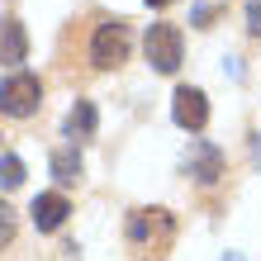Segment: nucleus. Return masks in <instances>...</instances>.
Segmentation results:
<instances>
[{
    "label": "nucleus",
    "instance_id": "obj_5",
    "mask_svg": "<svg viewBox=\"0 0 261 261\" xmlns=\"http://www.w3.org/2000/svg\"><path fill=\"white\" fill-rule=\"evenodd\" d=\"M171 114H176V124L186 128V133H199V128L209 124V100H204V90H199V86H180L176 100H171Z\"/></svg>",
    "mask_w": 261,
    "mask_h": 261
},
{
    "label": "nucleus",
    "instance_id": "obj_13",
    "mask_svg": "<svg viewBox=\"0 0 261 261\" xmlns=\"http://www.w3.org/2000/svg\"><path fill=\"white\" fill-rule=\"evenodd\" d=\"M247 29H252V34H261V0H252V5H247Z\"/></svg>",
    "mask_w": 261,
    "mask_h": 261
},
{
    "label": "nucleus",
    "instance_id": "obj_3",
    "mask_svg": "<svg viewBox=\"0 0 261 261\" xmlns=\"http://www.w3.org/2000/svg\"><path fill=\"white\" fill-rule=\"evenodd\" d=\"M128 48H133L128 24H124V19H105V24L95 29V38H90V62H95L100 71L124 67V62H128Z\"/></svg>",
    "mask_w": 261,
    "mask_h": 261
},
{
    "label": "nucleus",
    "instance_id": "obj_14",
    "mask_svg": "<svg viewBox=\"0 0 261 261\" xmlns=\"http://www.w3.org/2000/svg\"><path fill=\"white\" fill-rule=\"evenodd\" d=\"M147 5H171V0H147Z\"/></svg>",
    "mask_w": 261,
    "mask_h": 261
},
{
    "label": "nucleus",
    "instance_id": "obj_7",
    "mask_svg": "<svg viewBox=\"0 0 261 261\" xmlns=\"http://www.w3.org/2000/svg\"><path fill=\"white\" fill-rule=\"evenodd\" d=\"M186 171L199 180V186H214V180L223 176V152H219V147H209V143H195V147H190V157H186Z\"/></svg>",
    "mask_w": 261,
    "mask_h": 261
},
{
    "label": "nucleus",
    "instance_id": "obj_10",
    "mask_svg": "<svg viewBox=\"0 0 261 261\" xmlns=\"http://www.w3.org/2000/svg\"><path fill=\"white\" fill-rule=\"evenodd\" d=\"M53 176L62 180V186H76V180H81V157H76L71 147H62V152H53Z\"/></svg>",
    "mask_w": 261,
    "mask_h": 261
},
{
    "label": "nucleus",
    "instance_id": "obj_11",
    "mask_svg": "<svg viewBox=\"0 0 261 261\" xmlns=\"http://www.w3.org/2000/svg\"><path fill=\"white\" fill-rule=\"evenodd\" d=\"M19 186H24V162L14 152H5L0 157V190H19Z\"/></svg>",
    "mask_w": 261,
    "mask_h": 261
},
{
    "label": "nucleus",
    "instance_id": "obj_1",
    "mask_svg": "<svg viewBox=\"0 0 261 261\" xmlns=\"http://www.w3.org/2000/svg\"><path fill=\"white\" fill-rule=\"evenodd\" d=\"M124 238H128V247L138 256H147V261L152 256H166V247L176 242V219L166 209H133Z\"/></svg>",
    "mask_w": 261,
    "mask_h": 261
},
{
    "label": "nucleus",
    "instance_id": "obj_12",
    "mask_svg": "<svg viewBox=\"0 0 261 261\" xmlns=\"http://www.w3.org/2000/svg\"><path fill=\"white\" fill-rule=\"evenodd\" d=\"M14 228H19V223H14V209L0 199V247H10V242H14Z\"/></svg>",
    "mask_w": 261,
    "mask_h": 261
},
{
    "label": "nucleus",
    "instance_id": "obj_4",
    "mask_svg": "<svg viewBox=\"0 0 261 261\" xmlns=\"http://www.w3.org/2000/svg\"><path fill=\"white\" fill-rule=\"evenodd\" d=\"M147 62L157 67L162 76H171L176 67H180V53H186V38H180V29L176 24H152L147 29Z\"/></svg>",
    "mask_w": 261,
    "mask_h": 261
},
{
    "label": "nucleus",
    "instance_id": "obj_9",
    "mask_svg": "<svg viewBox=\"0 0 261 261\" xmlns=\"http://www.w3.org/2000/svg\"><path fill=\"white\" fill-rule=\"evenodd\" d=\"M67 133H71V138H95V105H90V100H76V105H71Z\"/></svg>",
    "mask_w": 261,
    "mask_h": 261
},
{
    "label": "nucleus",
    "instance_id": "obj_2",
    "mask_svg": "<svg viewBox=\"0 0 261 261\" xmlns=\"http://www.w3.org/2000/svg\"><path fill=\"white\" fill-rule=\"evenodd\" d=\"M38 105H43V81H38V76L14 71V76L0 81V114L29 119V114H38Z\"/></svg>",
    "mask_w": 261,
    "mask_h": 261
},
{
    "label": "nucleus",
    "instance_id": "obj_6",
    "mask_svg": "<svg viewBox=\"0 0 261 261\" xmlns=\"http://www.w3.org/2000/svg\"><path fill=\"white\" fill-rule=\"evenodd\" d=\"M67 214H71V204H67V195H38L34 199V209H29V219H34V228L38 233H57V228L67 223Z\"/></svg>",
    "mask_w": 261,
    "mask_h": 261
},
{
    "label": "nucleus",
    "instance_id": "obj_8",
    "mask_svg": "<svg viewBox=\"0 0 261 261\" xmlns=\"http://www.w3.org/2000/svg\"><path fill=\"white\" fill-rule=\"evenodd\" d=\"M24 57H29L24 24H19V19H0V62H5V67H19Z\"/></svg>",
    "mask_w": 261,
    "mask_h": 261
}]
</instances>
